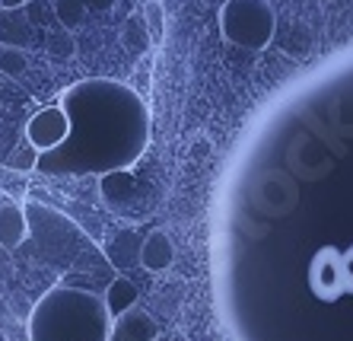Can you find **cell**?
<instances>
[{
  "label": "cell",
  "mask_w": 353,
  "mask_h": 341,
  "mask_svg": "<svg viewBox=\"0 0 353 341\" xmlns=\"http://www.w3.org/2000/svg\"><path fill=\"white\" fill-rule=\"evenodd\" d=\"M70 134L58 150L39 153L35 169L51 175H86L128 169L147 147V106L118 80H83L61 92Z\"/></svg>",
  "instance_id": "obj_1"
},
{
  "label": "cell",
  "mask_w": 353,
  "mask_h": 341,
  "mask_svg": "<svg viewBox=\"0 0 353 341\" xmlns=\"http://www.w3.org/2000/svg\"><path fill=\"white\" fill-rule=\"evenodd\" d=\"M112 325L102 293L58 284L32 306L26 332L29 341H112Z\"/></svg>",
  "instance_id": "obj_2"
},
{
  "label": "cell",
  "mask_w": 353,
  "mask_h": 341,
  "mask_svg": "<svg viewBox=\"0 0 353 341\" xmlns=\"http://www.w3.org/2000/svg\"><path fill=\"white\" fill-rule=\"evenodd\" d=\"M220 29L239 48L261 51L274 39L277 19L264 0H226L220 10Z\"/></svg>",
  "instance_id": "obj_3"
},
{
  "label": "cell",
  "mask_w": 353,
  "mask_h": 341,
  "mask_svg": "<svg viewBox=\"0 0 353 341\" xmlns=\"http://www.w3.org/2000/svg\"><path fill=\"white\" fill-rule=\"evenodd\" d=\"M70 134V121H67V112L61 106H45L39 108L29 121H26V144L35 150V153H51L67 141Z\"/></svg>",
  "instance_id": "obj_4"
},
{
  "label": "cell",
  "mask_w": 353,
  "mask_h": 341,
  "mask_svg": "<svg viewBox=\"0 0 353 341\" xmlns=\"http://www.w3.org/2000/svg\"><path fill=\"white\" fill-rule=\"evenodd\" d=\"M309 287L319 300L325 303H334L337 297L347 293V284H344V265H341V252L334 246H321L315 252L312 265H309Z\"/></svg>",
  "instance_id": "obj_5"
},
{
  "label": "cell",
  "mask_w": 353,
  "mask_h": 341,
  "mask_svg": "<svg viewBox=\"0 0 353 341\" xmlns=\"http://www.w3.org/2000/svg\"><path fill=\"white\" fill-rule=\"evenodd\" d=\"M172 262H175L172 240H169L163 230H153V233L143 240V246H140V265L147 268V271H153V275H159V271H165Z\"/></svg>",
  "instance_id": "obj_6"
},
{
  "label": "cell",
  "mask_w": 353,
  "mask_h": 341,
  "mask_svg": "<svg viewBox=\"0 0 353 341\" xmlns=\"http://www.w3.org/2000/svg\"><path fill=\"white\" fill-rule=\"evenodd\" d=\"M157 322L150 319V313H124L118 316V322L112 325V338L115 341H157Z\"/></svg>",
  "instance_id": "obj_7"
},
{
  "label": "cell",
  "mask_w": 353,
  "mask_h": 341,
  "mask_svg": "<svg viewBox=\"0 0 353 341\" xmlns=\"http://www.w3.org/2000/svg\"><path fill=\"white\" fill-rule=\"evenodd\" d=\"M26 233H29V224H26L23 208L13 204V201H3V204H0V246L10 252L19 249Z\"/></svg>",
  "instance_id": "obj_8"
},
{
  "label": "cell",
  "mask_w": 353,
  "mask_h": 341,
  "mask_svg": "<svg viewBox=\"0 0 353 341\" xmlns=\"http://www.w3.org/2000/svg\"><path fill=\"white\" fill-rule=\"evenodd\" d=\"M137 284L131 281V277H115V281L105 287V293H102V300H105V309L108 316L118 319L124 316V313H131L134 306H137Z\"/></svg>",
  "instance_id": "obj_9"
},
{
  "label": "cell",
  "mask_w": 353,
  "mask_h": 341,
  "mask_svg": "<svg viewBox=\"0 0 353 341\" xmlns=\"http://www.w3.org/2000/svg\"><path fill=\"white\" fill-rule=\"evenodd\" d=\"M143 19H147V32H150V39H153V45H159V42H163V35H165V13H163V3L150 0L147 7H143Z\"/></svg>",
  "instance_id": "obj_10"
},
{
  "label": "cell",
  "mask_w": 353,
  "mask_h": 341,
  "mask_svg": "<svg viewBox=\"0 0 353 341\" xmlns=\"http://www.w3.org/2000/svg\"><path fill=\"white\" fill-rule=\"evenodd\" d=\"M58 17L67 29H74V26H80L83 17H86V3H83V0H58Z\"/></svg>",
  "instance_id": "obj_11"
},
{
  "label": "cell",
  "mask_w": 353,
  "mask_h": 341,
  "mask_svg": "<svg viewBox=\"0 0 353 341\" xmlns=\"http://www.w3.org/2000/svg\"><path fill=\"white\" fill-rule=\"evenodd\" d=\"M0 67L7 70V74H19L26 67V58L19 48H7V45H0Z\"/></svg>",
  "instance_id": "obj_12"
},
{
  "label": "cell",
  "mask_w": 353,
  "mask_h": 341,
  "mask_svg": "<svg viewBox=\"0 0 353 341\" xmlns=\"http://www.w3.org/2000/svg\"><path fill=\"white\" fill-rule=\"evenodd\" d=\"M35 163H39V153H35L32 147H26V153L19 150V153H13V157H10V166H13V169H26V173H29V169H35Z\"/></svg>",
  "instance_id": "obj_13"
},
{
  "label": "cell",
  "mask_w": 353,
  "mask_h": 341,
  "mask_svg": "<svg viewBox=\"0 0 353 341\" xmlns=\"http://www.w3.org/2000/svg\"><path fill=\"white\" fill-rule=\"evenodd\" d=\"M341 265H344V284H347V291L353 293V246L347 252H341Z\"/></svg>",
  "instance_id": "obj_14"
},
{
  "label": "cell",
  "mask_w": 353,
  "mask_h": 341,
  "mask_svg": "<svg viewBox=\"0 0 353 341\" xmlns=\"http://www.w3.org/2000/svg\"><path fill=\"white\" fill-rule=\"evenodd\" d=\"M29 0H0V10H19V7H26Z\"/></svg>",
  "instance_id": "obj_15"
}]
</instances>
